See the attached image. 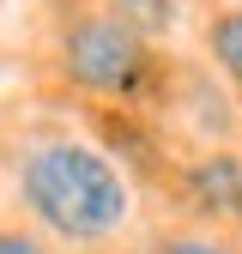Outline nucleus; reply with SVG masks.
<instances>
[{"label": "nucleus", "mask_w": 242, "mask_h": 254, "mask_svg": "<svg viewBox=\"0 0 242 254\" xmlns=\"http://www.w3.org/2000/svg\"><path fill=\"white\" fill-rule=\"evenodd\" d=\"M18 200L60 242H109L133 218V188L115 157L85 139H43L18 157Z\"/></svg>", "instance_id": "obj_1"}, {"label": "nucleus", "mask_w": 242, "mask_h": 254, "mask_svg": "<svg viewBox=\"0 0 242 254\" xmlns=\"http://www.w3.org/2000/svg\"><path fill=\"white\" fill-rule=\"evenodd\" d=\"M60 73L91 97H133L151 73V43L121 30L109 12H91L60 30Z\"/></svg>", "instance_id": "obj_2"}, {"label": "nucleus", "mask_w": 242, "mask_h": 254, "mask_svg": "<svg viewBox=\"0 0 242 254\" xmlns=\"http://www.w3.org/2000/svg\"><path fill=\"white\" fill-rule=\"evenodd\" d=\"M182 194H188L194 212L242 224V157L236 151H206V157H194V164L182 170Z\"/></svg>", "instance_id": "obj_3"}, {"label": "nucleus", "mask_w": 242, "mask_h": 254, "mask_svg": "<svg viewBox=\"0 0 242 254\" xmlns=\"http://www.w3.org/2000/svg\"><path fill=\"white\" fill-rule=\"evenodd\" d=\"M206 49H212V61H218V73L242 91V12H236V6H230V12H212Z\"/></svg>", "instance_id": "obj_4"}, {"label": "nucleus", "mask_w": 242, "mask_h": 254, "mask_svg": "<svg viewBox=\"0 0 242 254\" xmlns=\"http://www.w3.org/2000/svg\"><path fill=\"white\" fill-rule=\"evenodd\" d=\"M109 18L121 30H133L139 43H151L176 24V0H109Z\"/></svg>", "instance_id": "obj_5"}, {"label": "nucleus", "mask_w": 242, "mask_h": 254, "mask_svg": "<svg viewBox=\"0 0 242 254\" xmlns=\"http://www.w3.org/2000/svg\"><path fill=\"white\" fill-rule=\"evenodd\" d=\"M145 254H242L230 236H212V230H164Z\"/></svg>", "instance_id": "obj_6"}, {"label": "nucleus", "mask_w": 242, "mask_h": 254, "mask_svg": "<svg viewBox=\"0 0 242 254\" xmlns=\"http://www.w3.org/2000/svg\"><path fill=\"white\" fill-rule=\"evenodd\" d=\"M0 254H49L30 230H12V224H0Z\"/></svg>", "instance_id": "obj_7"}, {"label": "nucleus", "mask_w": 242, "mask_h": 254, "mask_svg": "<svg viewBox=\"0 0 242 254\" xmlns=\"http://www.w3.org/2000/svg\"><path fill=\"white\" fill-rule=\"evenodd\" d=\"M236 12H242V0H236Z\"/></svg>", "instance_id": "obj_8"}]
</instances>
